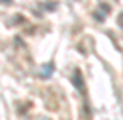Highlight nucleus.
Masks as SVG:
<instances>
[{"label":"nucleus","mask_w":123,"mask_h":120,"mask_svg":"<svg viewBox=\"0 0 123 120\" xmlns=\"http://www.w3.org/2000/svg\"><path fill=\"white\" fill-rule=\"evenodd\" d=\"M74 83H75L77 87H83V78H81V72H79V70L74 72Z\"/></svg>","instance_id":"nucleus-1"},{"label":"nucleus","mask_w":123,"mask_h":120,"mask_svg":"<svg viewBox=\"0 0 123 120\" xmlns=\"http://www.w3.org/2000/svg\"><path fill=\"white\" fill-rule=\"evenodd\" d=\"M50 70H51V65H48V67L44 68V72H42V78H48V74H50Z\"/></svg>","instance_id":"nucleus-2"},{"label":"nucleus","mask_w":123,"mask_h":120,"mask_svg":"<svg viewBox=\"0 0 123 120\" xmlns=\"http://www.w3.org/2000/svg\"><path fill=\"white\" fill-rule=\"evenodd\" d=\"M118 22H119V26H121V28H123V13H121V15H119V17H118Z\"/></svg>","instance_id":"nucleus-3"},{"label":"nucleus","mask_w":123,"mask_h":120,"mask_svg":"<svg viewBox=\"0 0 123 120\" xmlns=\"http://www.w3.org/2000/svg\"><path fill=\"white\" fill-rule=\"evenodd\" d=\"M2 2H4V4H7V2H9V0H2Z\"/></svg>","instance_id":"nucleus-4"}]
</instances>
